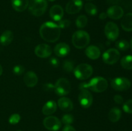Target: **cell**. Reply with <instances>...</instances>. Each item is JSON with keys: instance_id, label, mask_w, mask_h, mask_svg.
I'll list each match as a JSON object with an SVG mask.
<instances>
[{"instance_id": "obj_26", "label": "cell", "mask_w": 132, "mask_h": 131, "mask_svg": "<svg viewBox=\"0 0 132 131\" xmlns=\"http://www.w3.org/2000/svg\"><path fill=\"white\" fill-rule=\"evenodd\" d=\"M116 46L119 50L126 51L130 47V43L125 39H121L116 42Z\"/></svg>"}, {"instance_id": "obj_4", "label": "cell", "mask_w": 132, "mask_h": 131, "mask_svg": "<svg viewBox=\"0 0 132 131\" xmlns=\"http://www.w3.org/2000/svg\"><path fill=\"white\" fill-rule=\"evenodd\" d=\"M28 11L34 16L43 15L48 7L46 0H30L28 4Z\"/></svg>"}, {"instance_id": "obj_28", "label": "cell", "mask_w": 132, "mask_h": 131, "mask_svg": "<svg viewBox=\"0 0 132 131\" xmlns=\"http://www.w3.org/2000/svg\"><path fill=\"white\" fill-rule=\"evenodd\" d=\"M88 23V19L86 15H81L77 18L76 21V24L77 28H83Z\"/></svg>"}, {"instance_id": "obj_24", "label": "cell", "mask_w": 132, "mask_h": 131, "mask_svg": "<svg viewBox=\"0 0 132 131\" xmlns=\"http://www.w3.org/2000/svg\"><path fill=\"white\" fill-rule=\"evenodd\" d=\"M121 110L117 107H113L108 113V119L113 123L117 122L121 117Z\"/></svg>"}, {"instance_id": "obj_35", "label": "cell", "mask_w": 132, "mask_h": 131, "mask_svg": "<svg viewBox=\"0 0 132 131\" xmlns=\"http://www.w3.org/2000/svg\"><path fill=\"white\" fill-rule=\"evenodd\" d=\"M50 64L54 68H57L59 65V61L57 58L52 57L50 59Z\"/></svg>"}, {"instance_id": "obj_38", "label": "cell", "mask_w": 132, "mask_h": 131, "mask_svg": "<svg viewBox=\"0 0 132 131\" xmlns=\"http://www.w3.org/2000/svg\"><path fill=\"white\" fill-rule=\"evenodd\" d=\"M63 131H76L74 127L71 125H65L63 128Z\"/></svg>"}, {"instance_id": "obj_15", "label": "cell", "mask_w": 132, "mask_h": 131, "mask_svg": "<svg viewBox=\"0 0 132 131\" xmlns=\"http://www.w3.org/2000/svg\"><path fill=\"white\" fill-rule=\"evenodd\" d=\"M23 81L27 87H33L37 85L38 82V77L34 72L30 71L25 73L23 77Z\"/></svg>"}, {"instance_id": "obj_25", "label": "cell", "mask_w": 132, "mask_h": 131, "mask_svg": "<svg viewBox=\"0 0 132 131\" xmlns=\"http://www.w3.org/2000/svg\"><path fill=\"white\" fill-rule=\"evenodd\" d=\"M121 65L125 69H132V55H128L123 57L121 59Z\"/></svg>"}, {"instance_id": "obj_7", "label": "cell", "mask_w": 132, "mask_h": 131, "mask_svg": "<svg viewBox=\"0 0 132 131\" xmlns=\"http://www.w3.org/2000/svg\"><path fill=\"white\" fill-rule=\"evenodd\" d=\"M111 86L116 91H124L128 90L131 87V82L128 78L125 77H117L112 80Z\"/></svg>"}, {"instance_id": "obj_43", "label": "cell", "mask_w": 132, "mask_h": 131, "mask_svg": "<svg viewBox=\"0 0 132 131\" xmlns=\"http://www.w3.org/2000/svg\"><path fill=\"white\" fill-rule=\"evenodd\" d=\"M49 1H51V2H53V1H55V0H48Z\"/></svg>"}, {"instance_id": "obj_23", "label": "cell", "mask_w": 132, "mask_h": 131, "mask_svg": "<svg viewBox=\"0 0 132 131\" xmlns=\"http://www.w3.org/2000/svg\"><path fill=\"white\" fill-rule=\"evenodd\" d=\"M14 39V34L10 30H6L3 32L0 36V43L3 46L10 44Z\"/></svg>"}, {"instance_id": "obj_27", "label": "cell", "mask_w": 132, "mask_h": 131, "mask_svg": "<svg viewBox=\"0 0 132 131\" xmlns=\"http://www.w3.org/2000/svg\"><path fill=\"white\" fill-rule=\"evenodd\" d=\"M85 11L90 15H95L97 13V8L92 3H87L85 5Z\"/></svg>"}, {"instance_id": "obj_13", "label": "cell", "mask_w": 132, "mask_h": 131, "mask_svg": "<svg viewBox=\"0 0 132 131\" xmlns=\"http://www.w3.org/2000/svg\"><path fill=\"white\" fill-rule=\"evenodd\" d=\"M82 8L81 0H71L66 5V12L69 14H75L79 12Z\"/></svg>"}, {"instance_id": "obj_21", "label": "cell", "mask_w": 132, "mask_h": 131, "mask_svg": "<svg viewBox=\"0 0 132 131\" xmlns=\"http://www.w3.org/2000/svg\"><path fill=\"white\" fill-rule=\"evenodd\" d=\"M29 4V0H12V5L15 11H24L28 8Z\"/></svg>"}, {"instance_id": "obj_34", "label": "cell", "mask_w": 132, "mask_h": 131, "mask_svg": "<svg viewBox=\"0 0 132 131\" xmlns=\"http://www.w3.org/2000/svg\"><path fill=\"white\" fill-rule=\"evenodd\" d=\"M57 24L59 26L60 28L64 29V28H67L69 26L70 24V21L68 19H61L58 21V23Z\"/></svg>"}, {"instance_id": "obj_11", "label": "cell", "mask_w": 132, "mask_h": 131, "mask_svg": "<svg viewBox=\"0 0 132 131\" xmlns=\"http://www.w3.org/2000/svg\"><path fill=\"white\" fill-rule=\"evenodd\" d=\"M44 127L48 130L57 131L61 127V122L59 118L54 116H48L43 120Z\"/></svg>"}, {"instance_id": "obj_39", "label": "cell", "mask_w": 132, "mask_h": 131, "mask_svg": "<svg viewBox=\"0 0 132 131\" xmlns=\"http://www.w3.org/2000/svg\"><path fill=\"white\" fill-rule=\"evenodd\" d=\"M106 1L110 5H116L121 2V0H106Z\"/></svg>"}, {"instance_id": "obj_1", "label": "cell", "mask_w": 132, "mask_h": 131, "mask_svg": "<svg viewBox=\"0 0 132 131\" xmlns=\"http://www.w3.org/2000/svg\"><path fill=\"white\" fill-rule=\"evenodd\" d=\"M39 34L44 41L48 42H55L60 37L61 28L53 22H45L40 27Z\"/></svg>"}, {"instance_id": "obj_37", "label": "cell", "mask_w": 132, "mask_h": 131, "mask_svg": "<svg viewBox=\"0 0 132 131\" xmlns=\"http://www.w3.org/2000/svg\"><path fill=\"white\" fill-rule=\"evenodd\" d=\"M43 89L46 91H50L54 89V86L52 83H46L43 86Z\"/></svg>"}, {"instance_id": "obj_42", "label": "cell", "mask_w": 132, "mask_h": 131, "mask_svg": "<svg viewBox=\"0 0 132 131\" xmlns=\"http://www.w3.org/2000/svg\"><path fill=\"white\" fill-rule=\"evenodd\" d=\"M130 47H131V50H132V39H131V42H130Z\"/></svg>"}, {"instance_id": "obj_20", "label": "cell", "mask_w": 132, "mask_h": 131, "mask_svg": "<svg viewBox=\"0 0 132 131\" xmlns=\"http://www.w3.org/2000/svg\"><path fill=\"white\" fill-rule=\"evenodd\" d=\"M57 110V104L54 100H49L45 104L42 109L44 115L50 116L54 114Z\"/></svg>"}, {"instance_id": "obj_19", "label": "cell", "mask_w": 132, "mask_h": 131, "mask_svg": "<svg viewBox=\"0 0 132 131\" xmlns=\"http://www.w3.org/2000/svg\"><path fill=\"white\" fill-rule=\"evenodd\" d=\"M85 53L89 59L92 60H96L100 57L101 50L97 46L91 45L86 48L85 50Z\"/></svg>"}, {"instance_id": "obj_30", "label": "cell", "mask_w": 132, "mask_h": 131, "mask_svg": "<svg viewBox=\"0 0 132 131\" xmlns=\"http://www.w3.org/2000/svg\"><path fill=\"white\" fill-rule=\"evenodd\" d=\"M61 121L63 122V124L65 125H70L74 121V118L73 116L70 114H66L63 116L61 119Z\"/></svg>"}, {"instance_id": "obj_44", "label": "cell", "mask_w": 132, "mask_h": 131, "mask_svg": "<svg viewBox=\"0 0 132 131\" xmlns=\"http://www.w3.org/2000/svg\"><path fill=\"white\" fill-rule=\"evenodd\" d=\"M88 1H94V0H88Z\"/></svg>"}, {"instance_id": "obj_6", "label": "cell", "mask_w": 132, "mask_h": 131, "mask_svg": "<svg viewBox=\"0 0 132 131\" xmlns=\"http://www.w3.org/2000/svg\"><path fill=\"white\" fill-rule=\"evenodd\" d=\"M54 90H55V92L58 96H66L71 91L70 83L67 78H59L54 86Z\"/></svg>"}, {"instance_id": "obj_12", "label": "cell", "mask_w": 132, "mask_h": 131, "mask_svg": "<svg viewBox=\"0 0 132 131\" xmlns=\"http://www.w3.org/2000/svg\"><path fill=\"white\" fill-rule=\"evenodd\" d=\"M35 54L38 57L47 58L51 55L52 53V48L46 44H40L36 47L34 50Z\"/></svg>"}, {"instance_id": "obj_2", "label": "cell", "mask_w": 132, "mask_h": 131, "mask_svg": "<svg viewBox=\"0 0 132 131\" xmlns=\"http://www.w3.org/2000/svg\"><path fill=\"white\" fill-rule=\"evenodd\" d=\"M108 82L101 77H94L88 83H82L80 85L79 89H90L95 92H102L108 88Z\"/></svg>"}, {"instance_id": "obj_29", "label": "cell", "mask_w": 132, "mask_h": 131, "mask_svg": "<svg viewBox=\"0 0 132 131\" xmlns=\"http://www.w3.org/2000/svg\"><path fill=\"white\" fill-rule=\"evenodd\" d=\"M63 68L64 71L71 73L74 70V62L72 60H66L63 63Z\"/></svg>"}, {"instance_id": "obj_3", "label": "cell", "mask_w": 132, "mask_h": 131, "mask_svg": "<svg viewBox=\"0 0 132 131\" xmlns=\"http://www.w3.org/2000/svg\"><path fill=\"white\" fill-rule=\"evenodd\" d=\"M72 41L73 45L76 48L83 49L90 43V35L84 30H77L73 33Z\"/></svg>"}, {"instance_id": "obj_36", "label": "cell", "mask_w": 132, "mask_h": 131, "mask_svg": "<svg viewBox=\"0 0 132 131\" xmlns=\"http://www.w3.org/2000/svg\"><path fill=\"white\" fill-rule=\"evenodd\" d=\"M113 100H114L115 102L117 104H123L124 102L123 98L119 95H115L114 97H113Z\"/></svg>"}, {"instance_id": "obj_32", "label": "cell", "mask_w": 132, "mask_h": 131, "mask_svg": "<svg viewBox=\"0 0 132 131\" xmlns=\"http://www.w3.org/2000/svg\"><path fill=\"white\" fill-rule=\"evenodd\" d=\"M21 119V116L18 114H13L10 116L9 119V121L10 124L15 125L19 122Z\"/></svg>"}, {"instance_id": "obj_22", "label": "cell", "mask_w": 132, "mask_h": 131, "mask_svg": "<svg viewBox=\"0 0 132 131\" xmlns=\"http://www.w3.org/2000/svg\"><path fill=\"white\" fill-rule=\"evenodd\" d=\"M121 27L126 32L132 31V13H128L121 21Z\"/></svg>"}, {"instance_id": "obj_40", "label": "cell", "mask_w": 132, "mask_h": 131, "mask_svg": "<svg viewBox=\"0 0 132 131\" xmlns=\"http://www.w3.org/2000/svg\"><path fill=\"white\" fill-rule=\"evenodd\" d=\"M106 17H107V14L105 12L101 13V14H100V15H99V19H102V20H104V19H105Z\"/></svg>"}, {"instance_id": "obj_8", "label": "cell", "mask_w": 132, "mask_h": 131, "mask_svg": "<svg viewBox=\"0 0 132 131\" xmlns=\"http://www.w3.org/2000/svg\"><path fill=\"white\" fill-rule=\"evenodd\" d=\"M104 34L110 41H116L119 35V27L116 23L113 22H108L104 27Z\"/></svg>"}, {"instance_id": "obj_9", "label": "cell", "mask_w": 132, "mask_h": 131, "mask_svg": "<svg viewBox=\"0 0 132 131\" xmlns=\"http://www.w3.org/2000/svg\"><path fill=\"white\" fill-rule=\"evenodd\" d=\"M120 53L117 49L110 48L105 51L103 55V60L107 64H116L120 59Z\"/></svg>"}, {"instance_id": "obj_17", "label": "cell", "mask_w": 132, "mask_h": 131, "mask_svg": "<svg viewBox=\"0 0 132 131\" xmlns=\"http://www.w3.org/2000/svg\"><path fill=\"white\" fill-rule=\"evenodd\" d=\"M58 107L64 112H70L73 108V104L72 100L67 97H61L57 101Z\"/></svg>"}, {"instance_id": "obj_33", "label": "cell", "mask_w": 132, "mask_h": 131, "mask_svg": "<svg viewBox=\"0 0 132 131\" xmlns=\"http://www.w3.org/2000/svg\"><path fill=\"white\" fill-rule=\"evenodd\" d=\"M24 68L21 65H16L13 68V73L16 75H21L24 72Z\"/></svg>"}, {"instance_id": "obj_31", "label": "cell", "mask_w": 132, "mask_h": 131, "mask_svg": "<svg viewBox=\"0 0 132 131\" xmlns=\"http://www.w3.org/2000/svg\"><path fill=\"white\" fill-rule=\"evenodd\" d=\"M123 110L125 113L132 114V99L127 100L123 104Z\"/></svg>"}, {"instance_id": "obj_5", "label": "cell", "mask_w": 132, "mask_h": 131, "mask_svg": "<svg viewBox=\"0 0 132 131\" xmlns=\"http://www.w3.org/2000/svg\"><path fill=\"white\" fill-rule=\"evenodd\" d=\"M74 75L77 79L84 80L90 78L93 74V68L90 64H79L73 70Z\"/></svg>"}, {"instance_id": "obj_14", "label": "cell", "mask_w": 132, "mask_h": 131, "mask_svg": "<svg viewBox=\"0 0 132 131\" xmlns=\"http://www.w3.org/2000/svg\"><path fill=\"white\" fill-rule=\"evenodd\" d=\"M107 16L110 19L117 20L122 17L124 15V10L120 6L118 5H113L110 6L107 10Z\"/></svg>"}, {"instance_id": "obj_16", "label": "cell", "mask_w": 132, "mask_h": 131, "mask_svg": "<svg viewBox=\"0 0 132 131\" xmlns=\"http://www.w3.org/2000/svg\"><path fill=\"white\" fill-rule=\"evenodd\" d=\"M49 14H50V17L53 20L58 22L61 20L63 18V15H64V10L60 5H55L52 6L50 12H49Z\"/></svg>"}, {"instance_id": "obj_41", "label": "cell", "mask_w": 132, "mask_h": 131, "mask_svg": "<svg viewBox=\"0 0 132 131\" xmlns=\"http://www.w3.org/2000/svg\"><path fill=\"white\" fill-rule=\"evenodd\" d=\"M2 73H3V68L1 66V64H0V76L2 74Z\"/></svg>"}, {"instance_id": "obj_10", "label": "cell", "mask_w": 132, "mask_h": 131, "mask_svg": "<svg viewBox=\"0 0 132 131\" xmlns=\"http://www.w3.org/2000/svg\"><path fill=\"white\" fill-rule=\"evenodd\" d=\"M79 102L83 108H88L93 102V96L90 91L86 89H81L78 96Z\"/></svg>"}, {"instance_id": "obj_18", "label": "cell", "mask_w": 132, "mask_h": 131, "mask_svg": "<svg viewBox=\"0 0 132 131\" xmlns=\"http://www.w3.org/2000/svg\"><path fill=\"white\" fill-rule=\"evenodd\" d=\"M54 50L55 55L60 57H64L69 53L70 48L68 44L64 43V42H60L55 46Z\"/></svg>"}]
</instances>
